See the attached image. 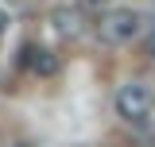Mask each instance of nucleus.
Segmentation results:
<instances>
[{
    "label": "nucleus",
    "mask_w": 155,
    "mask_h": 147,
    "mask_svg": "<svg viewBox=\"0 0 155 147\" xmlns=\"http://www.w3.org/2000/svg\"><path fill=\"white\" fill-rule=\"evenodd\" d=\"M97 31H101L105 43H113V47H128L140 35H147V19H143V12H136V8H113V12L101 16Z\"/></svg>",
    "instance_id": "obj_1"
},
{
    "label": "nucleus",
    "mask_w": 155,
    "mask_h": 147,
    "mask_svg": "<svg viewBox=\"0 0 155 147\" xmlns=\"http://www.w3.org/2000/svg\"><path fill=\"white\" fill-rule=\"evenodd\" d=\"M23 54H27L31 74H39V77H54L58 74V54L54 51H47V47H27Z\"/></svg>",
    "instance_id": "obj_4"
},
{
    "label": "nucleus",
    "mask_w": 155,
    "mask_h": 147,
    "mask_svg": "<svg viewBox=\"0 0 155 147\" xmlns=\"http://www.w3.org/2000/svg\"><path fill=\"white\" fill-rule=\"evenodd\" d=\"M51 23H54V31L62 39H81V35H85V12H81L78 4H62V8H54Z\"/></svg>",
    "instance_id": "obj_3"
},
{
    "label": "nucleus",
    "mask_w": 155,
    "mask_h": 147,
    "mask_svg": "<svg viewBox=\"0 0 155 147\" xmlns=\"http://www.w3.org/2000/svg\"><path fill=\"white\" fill-rule=\"evenodd\" d=\"M155 109V89L147 81H124L116 89V112L128 120V124H143Z\"/></svg>",
    "instance_id": "obj_2"
},
{
    "label": "nucleus",
    "mask_w": 155,
    "mask_h": 147,
    "mask_svg": "<svg viewBox=\"0 0 155 147\" xmlns=\"http://www.w3.org/2000/svg\"><path fill=\"white\" fill-rule=\"evenodd\" d=\"M143 43H147V54H155V19L147 23V35H143Z\"/></svg>",
    "instance_id": "obj_5"
},
{
    "label": "nucleus",
    "mask_w": 155,
    "mask_h": 147,
    "mask_svg": "<svg viewBox=\"0 0 155 147\" xmlns=\"http://www.w3.org/2000/svg\"><path fill=\"white\" fill-rule=\"evenodd\" d=\"M12 147H31V143H12Z\"/></svg>",
    "instance_id": "obj_7"
},
{
    "label": "nucleus",
    "mask_w": 155,
    "mask_h": 147,
    "mask_svg": "<svg viewBox=\"0 0 155 147\" xmlns=\"http://www.w3.org/2000/svg\"><path fill=\"white\" fill-rule=\"evenodd\" d=\"M4 27H8V16H4V12H0V35H4Z\"/></svg>",
    "instance_id": "obj_6"
}]
</instances>
